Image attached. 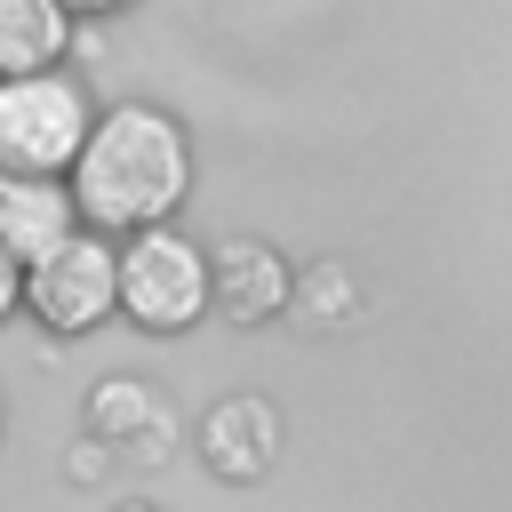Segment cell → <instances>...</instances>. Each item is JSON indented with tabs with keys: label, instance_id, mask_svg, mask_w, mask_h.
<instances>
[{
	"label": "cell",
	"instance_id": "obj_7",
	"mask_svg": "<svg viewBox=\"0 0 512 512\" xmlns=\"http://www.w3.org/2000/svg\"><path fill=\"white\" fill-rule=\"evenodd\" d=\"M72 8L64 0H0V80L16 72H56L72 48Z\"/></svg>",
	"mask_w": 512,
	"mask_h": 512
},
{
	"label": "cell",
	"instance_id": "obj_6",
	"mask_svg": "<svg viewBox=\"0 0 512 512\" xmlns=\"http://www.w3.org/2000/svg\"><path fill=\"white\" fill-rule=\"evenodd\" d=\"M192 440H200L208 472H224V480H256V472L272 464V448H280V416H272V400L232 392V400H216V408L200 416Z\"/></svg>",
	"mask_w": 512,
	"mask_h": 512
},
{
	"label": "cell",
	"instance_id": "obj_4",
	"mask_svg": "<svg viewBox=\"0 0 512 512\" xmlns=\"http://www.w3.org/2000/svg\"><path fill=\"white\" fill-rule=\"evenodd\" d=\"M24 304H32L56 336H88L96 320L120 312V240L96 232V224H80L56 256L24 264Z\"/></svg>",
	"mask_w": 512,
	"mask_h": 512
},
{
	"label": "cell",
	"instance_id": "obj_5",
	"mask_svg": "<svg viewBox=\"0 0 512 512\" xmlns=\"http://www.w3.org/2000/svg\"><path fill=\"white\" fill-rule=\"evenodd\" d=\"M72 232H80L72 176H8V168H0V248H8L16 264L56 256Z\"/></svg>",
	"mask_w": 512,
	"mask_h": 512
},
{
	"label": "cell",
	"instance_id": "obj_2",
	"mask_svg": "<svg viewBox=\"0 0 512 512\" xmlns=\"http://www.w3.org/2000/svg\"><path fill=\"white\" fill-rule=\"evenodd\" d=\"M88 128H96V104L64 64L0 80V168L8 176H72V160L88 152Z\"/></svg>",
	"mask_w": 512,
	"mask_h": 512
},
{
	"label": "cell",
	"instance_id": "obj_11",
	"mask_svg": "<svg viewBox=\"0 0 512 512\" xmlns=\"http://www.w3.org/2000/svg\"><path fill=\"white\" fill-rule=\"evenodd\" d=\"M72 16H112V8H128V0H64Z\"/></svg>",
	"mask_w": 512,
	"mask_h": 512
},
{
	"label": "cell",
	"instance_id": "obj_3",
	"mask_svg": "<svg viewBox=\"0 0 512 512\" xmlns=\"http://www.w3.org/2000/svg\"><path fill=\"white\" fill-rule=\"evenodd\" d=\"M216 304V256L176 232V224H152V232H128L120 240V312L152 336H176L192 328L200 312Z\"/></svg>",
	"mask_w": 512,
	"mask_h": 512
},
{
	"label": "cell",
	"instance_id": "obj_12",
	"mask_svg": "<svg viewBox=\"0 0 512 512\" xmlns=\"http://www.w3.org/2000/svg\"><path fill=\"white\" fill-rule=\"evenodd\" d=\"M120 512H160V504H120Z\"/></svg>",
	"mask_w": 512,
	"mask_h": 512
},
{
	"label": "cell",
	"instance_id": "obj_1",
	"mask_svg": "<svg viewBox=\"0 0 512 512\" xmlns=\"http://www.w3.org/2000/svg\"><path fill=\"white\" fill-rule=\"evenodd\" d=\"M192 192V136L176 112L160 104H112L96 112L88 128V152L72 160V200H80V224L128 240V232H152L184 208Z\"/></svg>",
	"mask_w": 512,
	"mask_h": 512
},
{
	"label": "cell",
	"instance_id": "obj_10",
	"mask_svg": "<svg viewBox=\"0 0 512 512\" xmlns=\"http://www.w3.org/2000/svg\"><path fill=\"white\" fill-rule=\"evenodd\" d=\"M16 304H24V264H16L8 248H0V320H8Z\"/></svg>",
	"mask_w": 512,
	"mask_h": 512
},
{
	"label": "cell",
	"instance_id": "obj_8",
	"mask_svg": "<svg viewBox=\"0 0 512 512\" xmlns=\"http://www.w3.org/2000/svg\"><path fill=\"white\" fill-rule=\"evenodd\" d=\"M216 256V304L232 312V320H272L280 304H288V264L264 248V240H232V248H208Z\"/></svg>",
	"mask_w": 512,
	"mask_h": 512
},
{
	"label": "cell",
	"instance_id": "obj_9",
	"mask_svg": "<svg viewBox=\"0 0 512 512\" xmlns=\"http://www.w3.org/2000/svg\"><path fill=\"white\" fill-rule=\"evenodd\" d=\"M88 416H96V432H120V424H144V416H152V400H144L136 384H104Z\"/></svg>",
	"mask_w": 512,
	"mask_h": 512
}]
</instances>
